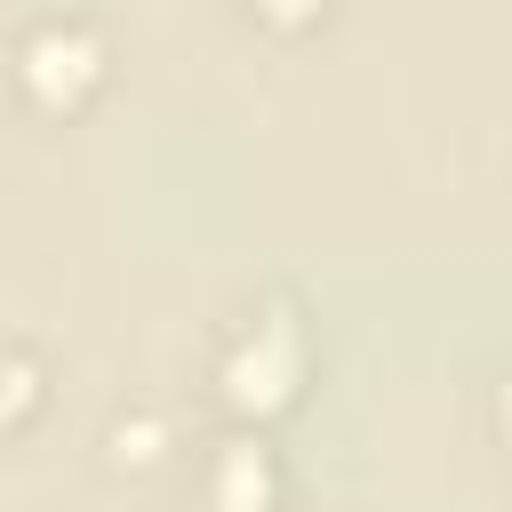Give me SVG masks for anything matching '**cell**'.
Returning a JSON list of instances; mask_svg holds the SVG:
<instances>
[{"mask_svg":"<svg viewBox=\"0 0 512 512\" xmlns=\"http://www.w3.org/2000/svg\"><path fill=\"white\" fill-rule=\"evenodd\" d=\"M0 72H8V96L32 120H80L112 80V40L80 8H40V16H24L8 32Z\"/></svg>","mask_w":512,"mask_h":512,"instance_id":"cell-1","label":"cell"},{"mask_svg":"<svg viewBox=\"0 0 512 512\" xmlns=\"http://www.w3.org/2000/svg\"><path fill=\"white\" fill-rule=\"evenodd\" d=\"M304 360H312L304 312L288 296H264V304H248V312L224 320L216 360H208V392H216V408L232 424H272L304 392Z\"/></svg>","mask_w":512,"mask_h":512,"instance_id":"cell-2","label":"cell"},{"mask_svg":"<svg viewBox=\"0 0 512 512\" xmlns=\"http://www.w3.org/2000/svg\"><path fill=\"white\" fill-rule=\"evenodd\" d=\"M200 512H288V464L264 424H224L200 448Z\"/></svg>","mask_w":512,"mask_h":512,"instance_id":"cell-3","label":"cell"},{"mask_svg":"<svg viewBox=\"0 0 512 512\" xmlns=\"http://www.w3.org/2000/svg\"><path fill=\"white\" fill-rule=\"evenodd\" d=\"M96 448H104V464H112L120 480H152V472H168V464L184 456V416H176L168 400H152V392L112 400Z\"/></svg>","mask_w":512,"mask_h":512,"instance_id":"cell-4","label":"cell"},{"mask_svg":"<svg viewBox=\"0 0 512 512\" xmlns=\"http://www.w3.org/2000/svg\"><path fill=\"white\" fill-rule=\"evenodd\" d=\"M40 400H48V368H40V352H32L24 336H0V440L24 432V424L40 416Z\"/></svg>","mask_w":512,"mask_h":512,"instance_id":"cell-5","label":"cell"},{"mask_svg":"<svg viewBox=\"0 0 512 512\" xmlns=\"http://www.w3.org/2000/svg\"><path fill=\"white\" fill-rule=\"evenodd\" d=\"M256 24H272V32H312L320 16H328V0H240Z\"/></svg>","mask_w":512,"mask_h":512,"instance_id":"cell-6","label":"cell"},{"mask_svg":"<svg viewBox=\"0 0 512 512\" xmlns=\"http://www.w3.org/2000/svg\"><path fill=\"white\" fill-rule=\"evenodd\" d=\"M488 416H496V440L512 448V368L496 376V400H488Z\"/></svg>","mask_w":512,"mask_h":512,"instance_id":"cell-7","label":"cell"}]
</instances>
